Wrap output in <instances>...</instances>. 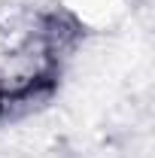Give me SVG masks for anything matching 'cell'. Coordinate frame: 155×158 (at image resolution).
<instances>
[{"instance_id":"6da1fadb","label":"cell","mask_w":155,"mask_h":158,"mask_svg":"<svg viewBox=\"0 0 155 158\" xmlns=\"http://www.w3.org/2000/svg\"><path fill=\"white\" fill-rule=\"evenodd\" d=\"M70 24L34 6L0 9V103H27L58 76Z\"/></svg>"}]
</instances>
